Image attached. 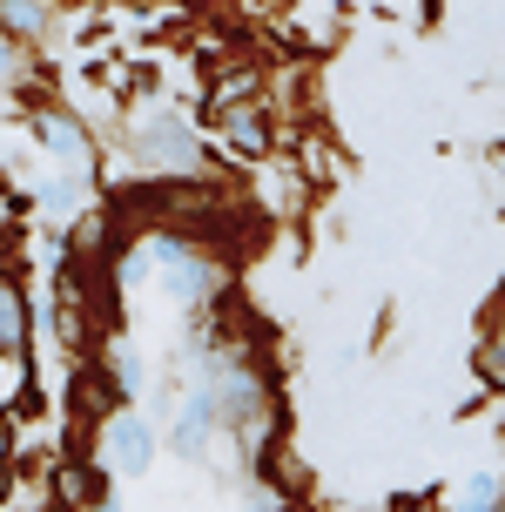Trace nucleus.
I'll list each match as a JSON object with an SVG mask.
<instances>
[{
    "label": "nucleus",
    "instance_id": "nucleus-17",
    "mask_svg": "<svg viewBox=\"0 0 505 512\" xmlns=\"http://www.w3.org/2000/svg\"><path fill=\"white\" fill-rule=\"evenodd\" d=\"M14 263H21V256H14V243H7V236H0V277H14Z\"/></svg>",
    "mask_w": 505,
    "mask_h": 512
},
{
    "label": "nucleus",
    "instance_id": "nucleus-8",
    "mask_svg": "<svg viewBox=\"0 0 505 512\" xmlns=\"http://www.w3.org/2000/svg\"><path fill=\"white\" fill-rule=\"evenodd\" d=\"M48 492H54V512H95L101 499H115V492H108V472H101L88 452H81V459H61V465H54Z\"/></svg>",
    "mask_w": 505,
    "mask_h": 512
},
{
    "label": "nucleus",
    "instance_id": "nucleus-2",
    "mask_svg": "<svg viewBox=\"0 0 505 512\" xmlns=\"http://www.w3.org/2000/svg\"><path fill=\"white\" fill-rule=\"evenodd\" d=\"M142 250H149V283L162 290V304L182 310V317H196L223 297V256L196 250V243H182V236L155 230L142 236Z\"/></svg>",
    "mask_w": 505,
    "mask_h": 512
},
{
    "label": "nucleus",
    "instance_id": "nucleus-6",
    "mask_svg": "<svg viewBox=\"0 0 505 512\" xmlns=\"http://www.w3.org/2000/svg\"><path fill=\"white\" fill-rule=\"evenodd\" d=\"M176 459H202L209 445H216V405H209V391H202L196 378H189V391H182V405L169 411V438H162Z\"/></svg>",
    "mask_w": 505,
    "mask_h": 512
},
{
    "label": "nucleus",
    "instance_id": "nucleus-15",
    "mask_svg": "<svg viewBox=\"0 0 505 512\" xmlns=\"http://www.w3.org/2000/svg\"><path fill=\"white\" fill-rule=\"evenodd\" d=\"M0 411H34V364L0 358Z\"/></svg>",
    "mask_w": 505,
    "mask_h": 512
},
{
    "label": "nucleus",
    "instance_id": "nucleus-13",
    "mask_svg": "<svg viewBox=\"0 0 505 512\" xmlns=\"http://www.w3.org/2000/svg\"><path fill=\"white\" fill-rule=\"evenodd\" d=\"M344 169H351V162L330 149L324 135H310V142L297 149V182H317V189H330V182H344Z\"/></svg>",
    "mask_w": 505,
    "mask_h": 512
},
{
    "label": "nucleus",
    "instance_id": "nucleus-1",
    "mask_svg": "<svg viewBox=\"0 0 505 512\" xmlns=\"http://www.w3.org/2000/svg\"><path fill=\"white\" fill-rule=\"evenodd\" d=\"M122 142H128V169H149V182H216V155L202 149L196 122L176 102L135 108Z\"/></svg>",
    "mask_w": 505,
    "mask_h": 512
},
{
    "label": "nucleus",
    "instance_id": "nucleus-14",
    "mask_svg": "<svg viewBox=\"0 0 505 512\" xmlns=\"http://www.w3.org/2000/svg\"><path fill=\"white\" fill-rule=\"evenodd\" d=\"M472 378H479L485 398H499V391H505V351H499V331H492V324H485L479 344H472Z\"/></svg>",
    "mask_w": 505,
    "mask_h": 512
},
{
    "label": "nucleus",
    "instance_id": "nucleus-16",
    "mask_svg": "<svg viewBox=\"0 0 505 512\" xmlns=\"http://www.w3.org/2000/svg\"><path fill=\"white\" fill-rule=\"evenodd\" d=\"M277 506H283L277 492H256V499H250V506H243V512H277Z\"/></svg>",
    "mask_w": 505,
    "mask_h": 512
},
{
    "label": "nucleus",
    "instance_id": "nucleus-3",
    "mask_svg": "<svg viewBox=\"0 0 505 512\" xmlns=\"http://www.w3.org/2000/svg\"><path fill=\"white\" fill-rule=\"evenodd\" d=\"M155 452H162V432H155V418L149 411H108V418H95V452L88 459L108 472V479H142L155 465Z\"/></svg>",
    "mask_w": 505,
    "mask_h": 512
},
{
    "label": "nucleus",
    "instance_id": "nucleus-5",
    "mask_svg": "<svg viewBox=\"0 0 505 512\" xmlns=\"http://www.w3.org/2000/svg\"><path fill=\"white\" fill-rule=\"evenodd\" d=\"M34 142L48 149L54 169H88V176H101V149H95V135H88V122H81L75 108H41L34 115Z\"/></svg>",
    "mask_w": 505,
    "mask_h": 512
},
{
    "label": "nucleus",
    "instance_id": "nucleus-10",
    "mask_svg": "<svg viewBox=\"0 0 505 512\" xmlns=\"http://www.w3.org/2000/svg\"><path fill=\"white\" fill-rule=\"evenodd\" d=\"M54 0H0V41H14V48H41L54 34Z\"/></svg>",
    "mask_w": 505,
    "mask_h": 512
},
{
    "label": "nucleus",
    "instance_id": "nucleus-7",
    "mask_svg": "<svg viewBox=\"0 0 505 512\" xmlns=\"http://www.w3.org/2000/svg\"><path fill=\"white\" fill-rule=\"evenodd\" d=\"M27 203H41L54 223H81L95 209V176L88 169H48V176L27 189Z\"/></svg>",
    "mask_w": 505,
    "mask_h": 512
},
{
    "label": "nucleus",
    "instance_id": "nucleus-12",
    "mask_svg": "<svg viewBox=\"0 0 505 512\" xmlns=\"http://www.w3.org/2000/svg\"><path fill=\"white\" fill-rule=\"evenodd\" d=\"M499 492H505L499 472H492V465H479V472H465V479L452 486V499H445V506H452V512H505Z\"/></svg>",
    "mask_w": 505,
    "mask_h": 512
},
{
    "label": "nucleus",
    "instance_id": "nucleus-11",
    "mask_svg": "<svg viewBox=\"0 0 505 512\" xmlns=\"http://www.w3.org/2000/svg\"><path fill=\"white\" fill-rule=\"evenodd\" d=\"M101 371H108V384H115V398H122V405H128V398H142V391H149V358H142L135 344H115Z\"/></svg>",
    "mask_w": 505,
    "mask_h": 512
},
{
    "label": "nucleus",
    "instance_id": "nucleus-9",
    "mask_svg": "<svg viewBox=\"0 0 505 512\" xmlns=\"http://www.w3.org/2000/svg\"><path fill=\"white\" fill-rule=\"evenodd\" d=\"M0 358L7 364L34 358V297L21 277H0Z\"/></svg>",
    "mask_w": 505,
    "mask_h": 512
},
{
    "label": "nucleus",
    "instance_id": "nucleus-18",
    "mask_svg": "<svg viewBox=\"0 0 505 512\" xmlns=\"http://www.w3.org/2000/svg\"><path fill=\"white\" fill-rule=\"evenodd\" d=\"M95 512H122V506H115V499H101V506H95Z\"/></svg>",
    "mask_w": 505,
    "mask_h": 512
},
{
    "label": "nucleus",
    "instance_id": "nucleus-4",
    "mask_svg": "<svg viewBox=\"0 0 505 512\" xmlns=\"http://www.w3.org/2000/svg\"><path fill=\"white\" fill-rule=\"evenodd\" d=\"M202 122L216 128V149H223L229 162H270V155H277V142H283L277 108L263 102V95H243V102L209 108Z\"/></svg>",
    "mask_w": 505,
    "mask_h": 512
}]
</instances>
